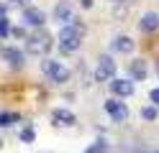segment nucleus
I'll use <instances>...</instances> for the list:
<instances>
[{
    "label": "nucleus",
    "instance_id": "3",
    "mask_svg": "<svg viewBox=\"0 0 159 153\" xmlns=\"http://www.w3.org/2000/svg\"><path fill=\"white\" fill-rule=\"evenodd\" d=\"M41 71L52 79V82H57V84H64V82L69 79V71H67V66H62L59 61H54V59H46V61H41Z\"/></svg>",
    "mask_w": 159,
    "mask_h": 153
},
{
    "label": "nucleus",
    "instance_id": "10",
    "mask_svg": "<svg viewBox=\"0 0 159 153\" xmlns=\"http://www.w3.org/2000/svg\"><path fill=\"white\" fill-rule=\"evenodd\" d=\"M111 92L116 97H128V95H134V82L131 79H113L111 82Z\"/></svg>",
    "mask_w": 159,
    "mask_h": 153
},
{
    "label": "nucleus",
    "instance_id": "9",
    "mask_svg": "<svg viewBox=\"0 0 159 153\" xmlns=\"http://www.w3.org/2000/svg\"><path fill=\"white\" fill-rule=\"evenodd\" d=\"M0 56H3V61H8L11 66H21L23 64V51L16 49V46H3L0 49Z\"/></svg>",
    "mask_w": 159,
    "mask_h": 153
},
{
    "label": "nucleus",
    "instance_id": "1",
    "mask_svg": "<svg viewBox=\"0 0 159 153\" xmlns=\"http://www.w3.org/2000/svg\"><path fill=\"white\" fill-rule=\"evenodd\" d=\"M82 38H85V26L75 18L69 26H62V31H59V49H62L64 54H72V51L80 49Z\"/></svg>",
    "mask_w": 159,
    "mask_h": 153
},
{
    "label": "nucleus",
    "instance_id": "12",
    "mask_svg": "<svg viewBox=\"0 0 159 153\" xmlns=\"http://www.w3.org/2000/svg\"><path fill=\"white\" fill-rule=\"evenodd\" d=\"M111 49L118 51V54H131V51H134V38H128V36H118V38H113Z\"/></svg>",
    "mask_w": 159,
    "mask_h": 153
},
{
    "label": "nucleus",
    "instance_id": "18",
    "mask_svg": "<svg viewBox=\"0 0 159 153\" xmlns=\"http://www.w3.org/2000/svg\"><path fill=\"white\" fill-rule=\"evenodd\" d=\"M103 151H105V143L103 140H98L93 148H87V153H103Z\"/></svg>",
    "mask_w": 159,
    "mask_h": 153
},
{
    "label": "nucleus",
    "instance_id": "20",
    "mask_svg": "<svg viewBox=\"0 0 159 153\" xmlns=\"http://www.w3.org/2000/svg\"><path fill=\"white\" fill-rule=\"evenodd\" d=\"M11 33H13L16 38H23V28H11Z\"/></svg>",
    "mask_w": 159,
    "mask_h": 153
},
{
    "label": "nucleus",
    "instance_id": "17",
    "mask_svg": "<svg viewBox=\"0 0 159 153\" xmlns=\"http://www.w3.org/2000/svg\"><path fill=\"white\" fill-rule=\"evenodd\" d=\"M11 33V23H8V18H0V36H8Z\"/></svg>",
    "mask_w": 159,
    "mask_h": 153
},
{
    "label": "nucleus",
    "instance_id": "16",
    "mask_svg": "<svg viewBox=\"0 0 159 153\" xmlns=\"http://www.w3.org/2000/svg\"><path fill=\"white\" fill-rule=\"evenodd\" d=\"M34 138H36L34 128H23V130H21V140H23V143H34Z\"/></svg>",
    "mask_w": 159,
    "mask_h": 153
},
{
    "label": "nucleus",
    "instance_id": "23",
    "mask_svg": "<svg viewBox=\"0 0 159 153\" xmlns=\"http://www.w3.org/2000/svg\"><path fill=\"white\" fill-rule=\"evenodd\" d=\"M11 3H13V5H23V0H11Z\"/></svg>",
    "mask_w": 159,
    "mask_h": 153
},
{
    "label": "nucleus",
    "instance_id": "4",
    "mask_svg": "<svg viewBox=\"0 0 159 153\" xmlns=\"http://www.w3.org/2000/svg\"><path fill=\"white\" fill-rule=\"evenodd\" d=\"M113 74H116V61L111 56H100L98 59V66H95V79L108 82V79H113Z\"/></svg>",
    "mask_w": 159,
    "mask_h": 153
},
{
    "label": "nucleus",
    "instance_id": "5",
    "mask_svg": "<svg viewBox=\"0 0 159 153\" xmlns=\"http://www.w3.org/2000/svg\"><path fill=\"white\" fill-rule=\"evenodd\" d=\"M54 18L59 20V23L69 26V23L75 20V8H72V3H69V0H59L57 8H54Z\"/></svg>",
    "mask_w": 159,
    "mask_h": 153
},
{
    "label": "nucleus",
    "instance_id": "21",
    "mask_svg": "<svg viewBox=\"0 0 159 153\" xmlns=\"http://www.w3.org/2000/svg\"><path fill=\"white\" fill-rule=\"evenodd\" d=\"M5 13H8V10H5V5H0V18H8Z\"/></svg>",
    "mask_w": 159,
    "mask_h": 153
},
{
    "label": "nucleus",
    "instance_id": "2",
    "mask_svg": "<svg viewBox=\"0 0 159 153\" xmlns=\"http://www.w3.org/2000/svg\"><path fill=\"white\" fill-rule=\"evenodd\" d=\"M52 49V36L46 33V31H39V33H31L26 38V51L34 56H44L46 51Z\"/></svg>",
    "mask_w": 159,
    "mask_h": 153
},
{
    "label": "nucleus",
    "instance_id": "13",
    "mask_svg": "<svg viewBox=\"0 0 159 153\" xmlns=\"http://www.w3.org/2000/svg\"><path fill=\"white\" fill-rule=\"evenodd\" d=\"M128 71H131L134 82H141V79H146V61H141V59H134V61H131V66H128Z\"/></svg>",
    "mask_w": 159,
    "mask_h": 153
},
{
    "label": "nucleus",
    "instance_id": "14",
    "mask_svg": "<svg viewBox=\"0 0 159 153\" xmlns=\"http://www.w3.org/2000/svg\"><path fill=\"white\" fill-rule=\"evenodd\" d=\"M18 120H21L18 112H0V128H8V125H13Z\"/></svg>",
    "mask_w": 159,
    "mask_h": 153
},
{
    "label": "nucleus",
    "instance_id": "6",
    "mask_svg": "<svg viewBox=\"0 0 159 153\" xmlns=\"http://www.w3.org/2000/svg\"><path fill=\"white\" fill-rule=\"evenodd\" d=\"M44 20H46V15H44L41 8H34V5L23 8V23H26V26L39 28V26H44Z\"/></svg>",
    "mask_w": 159,
    "mask_h": 153
},
{
    "label": "nucleus",
    "instance_id": "24",
    "mask_svg": "<svg viewBox=\"0 0 159 153\" xmlns=\"http://www.w3.org/2000/svg\"><path fill=\"white\" fill-rule=\"evenodd\" d=\"M113 3H126V0H113Z\"/></svg>",
    "mask_w": 159,
    "mask_h": 153
},
{
    "label": "nucleus",
    "instance_id": "11",
    "mask_svg": "<svg viewBox=\"0 0 159 153\" xmlns=\"http://www.w3.org/2000/svg\"><path fill=\"white\" fill-rule=\"evenodd\" d=\"M141 31H146V33H152V31H157L159 28V13H154V10H149V13H144L141 15Z\"/></svg>",
    "mask_w": 159,
    "mask_h": 153
},
{
    "label": "nucleus",
    "instance_id": "22",
    "mask_svg": "<svg viewBox=\"0 0 159 153\" xmlns=\"http://www.w3.org/2000/svg\"><path fill=\"white\" fill-rule=\"evenodd\" d=\"M82 5H85V8H90V5H93V0H82Z\"/></svg>",
    "mask_w": 159,
    "mask_h": 153
},
{
    "label": "nucleus",
    "instance_id": "8",
    "mask_svg": "<svg viewBox=\"0 0 159 153\" xmlns=\"http://www.w3.org/2000/svg\"><path fill=\"white\" fill-rule=\"evenodd\" d=\"M52 120H54V125H59V128H69V125H75V112H69V110H64V107H57V110H52Z\"/></svg>",
    "mask_w": 159,
    "mask_h": 153
},
{
    "label": "nucleus",
    "instance_id": "25",
    "mask_svg": "<svg viewBox=\"0 0 159 153\" xmlns=\"http://www.w3.org/2000/svg\"><path fill=\"white\" fill-rule=\"evenodd\" d=\"M157 74H159V64H157Z\"/></svg>",
    "mask_w": 159,
    "mask_h": 153
},
{
    "label": "nucleus",
    "instance_id": "26",
    "mask_svg": "<svg viewBox=\"0 0 159 153\" xmlns=\"http://www.w3.org/2000/svg\"><path fill=\"white\" fill-rule=\"evenodd\" d=\"M152 153H159V151H152Z\"/></svg>",
    "mask_w": 159,
    "mask_h": 153
},
{
    "label": "nucleus",
    "instance_id": "15",
    "mask_svg": "<svg viewBox=\"0 0 159 153\" xmlns=\"http://www.w3.org/2000/svg\"><path fill=\"white\" fill-rule=\"evenodd\" d=\"M141 117H144V120H157V117H159V110H157L154 105H149V107L141 110Z\"/></svg>",
    "mask_w": 159,
    "mask_h": 153
},
{
    "label": "nucleus",
    "instance_id": "7",
    "mask_svg": "<svg viewBox=\"0 0 159 153\" xmlns=\"http://www.w3.org/2000/svg\"><path fill=\"white\" fill-rule=\"evenodd\" d=\"M105 112H108L116 122H123V120L128 117V107L123 105V102H118V100H108V102H105Z\"/></svg>",
    "mask_w": 159,
    "mask_h": 153
},
{
    "label": "nucleus",
    "instance_id": "19",
    "mask_svg": "<svg viewBox=\"0 0 159 153\" xmlns=\"http://www.w3.org/2000/svg\"><path fill=\"white\" fill-rule=\"evenodd\" d=\"M149 100H152V102H154V107L159 105V87H154L152 92H149Z\"/></svg>",
    "mask_w": 159,
    "mask_h": 153
}]
</instances>
